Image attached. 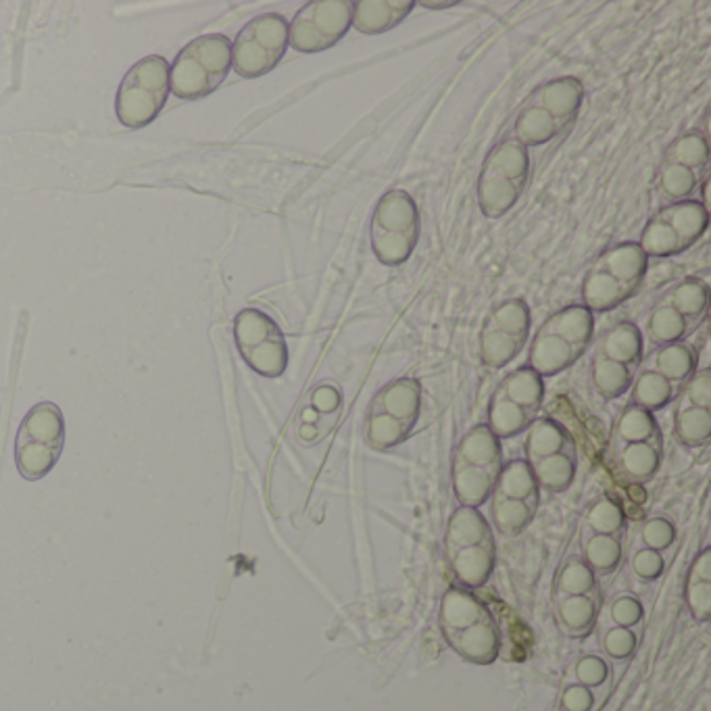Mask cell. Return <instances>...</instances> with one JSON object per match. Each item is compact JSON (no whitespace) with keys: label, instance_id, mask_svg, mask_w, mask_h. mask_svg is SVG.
I'll return each instance as SVG.
<instances>
[{"label":"cell","instance_id":"cell-44","mask_svg":"<svg viewBox=\"0 0 711 711\" xmlns=\"http://www.w3.org/2000/svg\"><path fill=\"white\" fill-rule=\"evenodd\" d=\"M635 647H637V637L632 635L630 628L618 626V628L609 630L605 637V651L616 660H624V657L632 655Z\"/></svg>","mask_w":711,"mask_h":711},{"label":"cell","instance_id":"cell-10","mask_svg":"<svg viewBox=\"0 0 711 711\" xmlns=\"http://www.w3.org/2000/svg\"><path fill=\"white\" fill-rule=\"evenodd\" d=\"M710 226V211L701 201L669 203L655 211L641 232L639 247L647 257H676L697 245Z\"/></svg>","mask_w":711,"mask_h":711},{"label":"cell","instance_id":"cell-21","mask_svg":"<svg viewBox=\"0 0 711 711\" xmlns=\"http://www.w3.org/2000/svg\"><path fill=\"white\" fill-rule=\"evenodd\" d=\"M449 642L461 657L474 664H490L499 655V632L493 619L481 621L459 632H447Z\"/></svg>","mask_w":711,"mask_h":711},{"label":"cell","instance_id":"cell-12","mask_svg":"<svg viewBox=\"0 0 711 711\" xmlns=\"http://www.w3.org/2000/svg\"><path fill=\"white\" fill-rule=\"evenodd\" d=\"M710 144L701 132H687L667 149L657 169V192L669 203L690 201L708 180Z\"/></svg>","mask_w":711,"mask_h":711},{"label":"cell","instance_id":"cell-11","mask_svg":"<svg viewBox=\"0 0 711 711\" xmlns=\"http://www.w3.org/2000/svg\"><path fill=\"white\" fill-rule=\"evenodd\" d=\"M288 50V22L280 13H263L247 23L232 43V68L247 80L277 68Z\"/></svg>","mask_w":711,"mask_h":711},{"label":"cell","instance_id":"cell-20","mask_svg":"<svg viewBox=\"0 0 711 711\" xmlns=\"http://www.w3.org/2000/svg\"><path fill=\"white\" fill-rule=\"evenodd\" d=\"M453 463L481 467V470H501L503 467L501 438L493 435L484 424L474 426L461 438Z\"/></svg>","mask_w":711,"mask_h":711},{"label":"cell","instance_id":"cell-16","mask_svg":"<svg viewBox=\"0 0 711 711\" xmlns=\"http://www.w3.org/2000/svg\"><path fill=\"white\" fill-rule=\"evenodd\" d=\"M422 410V387L415 378H399L380 390L369 407L371 413H382L392 422L405 426L410 432Z\"/></svg>","mask_w":711,"mask_h":711},{"label":"cell","instance_id":"cell-46","mask_svg":"<svg viewBox=\"0 0 711 711\" xmlns=\"http://www.w3.org/2000/svg\"><path fill=\"white\" fill-rule=\"evenodd\" d=\"M564 708L568 711H589L593 708V695L586 687H572L564 695Z\"/></svg>","mask_w":711,"mask_h":711},{"label":"cell","instance_id":"cell-23","mask_svg":"<svg viewBox=\"0 0 711 711\" xmlns=\"http://www.w3.org/2000/svg\"><path fill=\"white\" fill-rule=\"evenodd\" d=\"M447 545L451 550L467 549V547L495 549L490 526L476 507L461 505L453 511L447 528Z\"/></svg>","mask_w":711,"mask_h":711},{"label":"cell","instance_id":"cell-1","mask_svg":"<svg viewBox=\"0 0 711 711\" xmlns=\"http://www.w3.org/2000/svg\"><path fill=\"white\" fill-rule=\"evenodd\" d=\"M582 103L584 86L578 78H553L528 94L513 123V138L526 149L549 144L572 128Z\"/></svg>","mask_w":711,"mask_h":711},{"label":"cell","instance_id":"cell-7","mask_svg":"<svg viewBox=\"0 0 711 711\" xmlns=\"http://www.w3.org/2000/svg\"><path fill=\"white\" fill-rule=\"evenodd\" d=\"M171 92L169 61L161 55H149L123 75L117 96L115 115L130 130L151 126L159 117Z\"/></svg>","mask_w":711,"mask_h":711},{"label":"cell","instance_id":"cell-39","mask_svg":"<svg viewBox=\"0 0 711 711\" xmlns=\"http://www.w3.org/2000/svg\"><path fill=\"white\" fill-rule=\"evenodd\" d=\"M589 524L596 534L614 536L619 528L624 526V509L609 497H603L601 501L593 505L589 513Z\"/></svg>","mask_w":711,"mask_h":711},{"label":"cell","instance_id":"cell-33","mask_svg":"<svg viewBox=\"0 0 711 711\" xmlns=\"http://www.w3.org/2000/svg\"><path fill=\"white\" fill-rule=\"evenodd\" d=\"M532 467V474L538 482V486L561 493L570 488L573 478H576V453H559L550 458L538 459L534 463H528Z\"/></svg>","mask_w":711,"mask_h":711},{"label":"cell","instance_id":"cell-31","mask_svg":"<svg viewBox=\"0 0 711 711\" xmlns=\"http://www.w3.org/2000/svg\"><path fill=\"white\" fill-rule=\"evenodd\" d=\"M538 419V413L528 412L513 403H509L497 392L488 405V430L497 438H513L526 432L528 428Z\"/></svg>","mask_w":711,"mask_h":711},{"label":"cell","instance_id":"cell-27","mask_svg":"<svg viewBox=\"0 0 711 711\" xmlns=\"http://www.w3.org/2000/svg\"><path fill=\"white\" fill-rule=\"evenodd\" d=\"M501 470H481L453 463V490L461 505L481 507L495 490V482Z\"/></svg>","mask_w":711,"mask_h":711},{"label":"cell","instance_id":"cell-38","mask_svg":"<svg viewBox=\"0 0 711 711\" xmlns=\"http://www.w3.org/2000/svg\"><path fill=\"white\" fill-rule=\"evenodd\" d=\"M559 591L568 596H591L596 591L595 572L586 564H570L559 576Z\"/></svg>","mask_w":711,"mask_h":711},{"label":"cell","instance_id":"cell-22","mask_svg":"<svg viewBox=\"0 0 711 711\" xmlns=\"http://www.w3.org/2000/svg\"><path fill=\"white\" fill-rule=\"evenodd\" d=\"M596 355L639 371L642 364L641 328L632 321H619L603 336Z\"/></svg>","mask_w":711,"mask_h":711},{"label":"cell","instance_id":"cell-15","mask_svg":"<svg viewBox=\"0 0 711 711\" xmlns=\"http://www.w3.org/2000/svg\"><path fill=\"white\" fill-rule=\"evenodd\" d=\"M351 0H311L288 23V46L305 55L323 52L343 40L351 29Z\"/></svg>","mask_w":711,"mask_h":711},{"label":"cell","instance_id":"cell-45","mask_svg":"<svg viewBox=\"0 0 711 711\" xmlns=\"http://www.w3.org/2000/svg\"><path fill=\"white\" fill-rule=\"evenodd\" d=\"M612 618L621 628H630V626L639 624L642 619L641 601L635 596H619L618 601L612 605Z\"/></svg>","mask_w":711,"mask_h":711},{"label":"cell","instance_id":"cell-14","mask_svg":"<svg viewBox=\"0 0 711 711\" xmlns=\"http://www.w3.org/2000/svg\"><path fill=\"white\" fill-rule=\"evenodd\" d=\"M532 328V313L524 298H505L484 318L481 357L484 366H509L524 348Z\"/></svg>","mask_w":711,"mask_h":711},{"label":"cell","instance_id":"cell-30","mask_svg":"<svg viewBox=\"0 0 711 711\" xmlns=\"http://www.w3.org/2000/svg\"><path fill=\"white\" fill-rule=\"evenodd\" d=\"M495 549L493 547H467L451 555L453 572L459 582L467 589H481L495 570Z\"/></svg>","mask_w":711,"mask_h":711},{"label":"cell","instance_id":"cell-5","mask_svg":"<svg viewBox=\"0 0 711 711\" xmlns=\"http://www.w3.org/2000/svg\"><path fill=\"white\" fill-rule=\"evenodd\" d=\"M419 232V209L412 194L401 188L382 194L369 220V242L374 257L387 268L403 265L417 247Z\"/></svg>","mask_w":711,"mask_h":711},{"label":"cell","instance_id":"cell-6","mask_svg":"<svg viewBox=\"0 0 711 711\" xmlns=\"http://www.w3.org/2000/svg\"><path fill=\"white\" fill-rule=\"evenodd\" d=\"M232 69V43L224 34H205L183 46L169 68L171 92L199 100L217 91Z\"/></svg>","mask_w":711,"mask_h":711},{"label":"cell","instance_id":"cell-48","mask_svg":"<svg viewBox=\"0 0 711 711\" xmlns=\"http://www.w3.org/2000/svg\"><path fill=\"white\" fill-rule=\"evenodd\" d=\"M424 9H451V7H458L459 2L455 0H445V2H432V0H424L419 2Z\"/></svg>","mask_w":711,"mask_h":711},{"label":"cell","instance_id":"cell-35","mask_svg":"<svg viewBox=\"0 0 711 711\" xmlns=\"http://www.w3.org/2000/svg\"><path fill=\"white\" fill-rule=\"evenodd\" d=\"M534 511H536L534 503L495 497L493 520H495V526L499 528L505 536H513V534H520L532 522Z\"/></svg>","mask_w":711,"mask_h":711},{"label":"cell","instance_id":"cell-42","mask_svg":"<svg viewBox=\"0 0 711 711\" xmlns=\"http://www.w3.org/2000/svg\"><path fill=\"white\" fill-rule=\"evenodd\" d=\"M665 561L660 550L642 549L632 559V570L642 580H655L664 572Z\"/></svg>","mask_w":711,"mask_h":711},{"label":"cell","instance_id":"cell-8","mask_svg":"<svg viewBox=\"0 0 711 711\" xmlns=\"http://www.w3.org/2000/svg\"><path fill=\"white\" fill-rule=\"evenodd\" d=\"M710 307V286L703 277L688 275L655 300L647 318V339L655 346L683 343L703 321Z\"/></svg>","mask_w":711,"mask_h":711},{"label":"cell","instance_id":"cell-26","mask_svg":"<svg viewBox=\"0 0 711 711\" xmlns=\"http://www.w3.org/2000/svg\"><path fill=\"white\" fill-rule=\"evenodd\" d=\"M495 392L522 410L538 413L545 401V382L534 369L520 367L511 371Z\"/></svg>","mask_w":711,"mask_h":711},{"label":"cell","instance_id":"cell-17","mask_svg":"<svg viewBox=\"0 0 711 711\" xmlns=\"http://www.w3.org/2000/svg\"><path fill=\"white\" fill-rule=\"evenodd\" d=\"M415 9L413 0H362L353 2L351 27L357 32L376 36L390 32L405 22Z\"/></svg>","mask_w":711,"mask_h":711},{"label":"cell","instance_id":"cell-40","mask_svg":"<svg viewBox=\"0 0 711 711\" xmlns=\"http://www.w3.org/2000/svg\"><path fill=\"white\" fill-rule=\"evenodd\" d=\"M642 541H644V545L649 549L660 550L662 553V550L674 545V541H676V528H674V524L669 520H665V518H653V520H649L644 524V528H642Z\"/></svg>","mask_w":711,"mask_h":711},{"label":"cell","instance_id":"cell-24","mask_svg":"<svg viewBox=\"0 0 711 711\" xmlns=\"http://www.w3.org/2000/svg\"><path fill=\"white\" fill-rule=\"evenodd\" d=\"M490 618V612L481 601L463 589H451L440 603V621L447 632H459Z\"/></svg>","mask_w":711,"mask_h":711},{"label":"cell","instance_id":"cell-47","mask_svg":"<svg viewBox=\"0 0 711 711\" xmlns=\"http://www.w3.org/2000/svg\"><path fill=\"white\" fill-rule=\"evenodd\" d=\"M688 582H711V549H703L695 559Z\"/></svg>","mask_w":711,"mask_h":711},{"label":"cell","instance_id":"cell-34","mask_svg":"<svg viewBox=\"0 0 711 711\" xmlns=\"http://www.w3.org/2000/svg\"><path fill=\"white\" fill-rule=\"evenodd\" d=\"M662 430L653 417V413L637 407V405H626L616 419L614 426V440L618 442H635V440H653L660 438Z\"/></svg>","mask_w":711,"mask_h":711},{"label":"cell","instance_id":"cell-36","mask_svg":"<svg viewBox=\"0 0 711 711\" xmlns=\"http://www.w3.org/2000/svg\"><path fill=\"white\" fill-rule=\"evenodd\" d=\"M584 555L589 561V568L593 572L609 573L614 572L621 561V545L618 538L607 536V534H595L586 547Z\"/></svg>","mask_w":711,"mask_h":711},{"label":"cell","instance_id":"cell-9","mask_svg":"<svg viewBox=\"0 0 711 711\" xmlns=\"http://www.w3.org/2000/svg\"><path fill=\"white\" fill-rule=\"evenodd\" d=\"M66 447V419L59 405L45 401L25 413L15 436V463L25 481H43Z\"/></svg>","mask_w":711,"mask_h":711},{"label":"cell","instance_id":"cell-4","mask_svg":"<svg viewBox=\"0 0 711 711\" xmlns=\"http://www.w3.org/2000/svg\"><path fill=\"white\" fill-rule=\"evenodd\" d=\"M530 151L513 137L486 153L476 188L484 217L499 220L520 203L530 182Z\"/></svg>","mask_w":711,"mask_h":711},{"label":"cell","instance_id":"cell-3","mask_svg":"<svg viewBox=\"0 0 711 711\" xmlns=\"http://www.w3.org/2000/svg\"><path fill=\"white\" fill-rule=\"evenodd\" d=\"M595 332V313L584 305H570L555 311L545 321L530 346V369L541 378L555 376L573 366L589 344Z\"/></svg>","mask_w":711,"mask_h":711},{"label":"cell","instance_id":"cell-29","mask_svg":"<svg viewBox=\"0 0 711 711\" xmlns=\"http://www.w3.org/2000/svg\"><path fill=\"white\" fill-rule=\"evenodd\" d=\"M674 435L690 449L708 445L711 438L710 407H701L680 396L678 410L674 415Z\"/></svg>","mask_w":711,"mask_h":711},{"label":"cell","instance_id":"cell-32","mask_svg":"<svg viewBox=\"0 0 711 711\" xmlns=\"http://www.w3.org/2000/svg\"><path fill=\"white\" fill-rule=\"evenodd\" d=\"M637 374L639 371H635L630 367L619 366L616 362H609V359H605L601 355H595L593 367H591L593 387L607 401L618 399L621 394H626L628 389H632V382H635Z\"/></svg>","mask_w":711,"mask_h":711},{"label":"cell","instance_id":"cell-43","mask_svg":"<svg viewBox=\"0 0 711 711\" xmlns=\"http://www.w3.org/2000/svg\"><path fill=\"white\" fill-rule=\"evenodd\" d=\"M576 676L584 687H599L607 680V665L601 657L586 655L576 665Z\"/></svg>","mask_w":711,"mask_h":711},{"label":"cell","instance_id":"cell-37","mask_svg":"<svg viewBox=\"0 0 711 711\" xmlns=\"http://www.w3.org/2000/svg\"><path fill=\"white\" fill-rule=\"evenodd\" d=\"M596 605L591 596H566L559 605V618L572 632H586L595 621Z\"/></svg>","mask_w":711,"mask_h":711},{"label":"cell","instance_id":"cell-25","mask_svg":"<svg viewBox=\"0 0 711 711\" xmlns=\"http://www.w3.org/2000/svg\"><path fill=\"white\" fill-rule=\"evenodd\" d=\"M559 453H576L572 436L566 432L561 424L555 419L543 417L536 419L530 428L526 436V455L528 463H534L538 459L559 455Z\"/></svg>","mask_w":711,"mask_h":711},{"label":"cell","instance_id":"cell-18","mask_svg":"<svg viewBox=\"0 0 711 711\" xmlns=\"http://www.w3.org/2000/svg\"><path fill=\"white\" fill-rule=\"evenodd\" d=\"M642 367L660 374L665 382L678 390L687 387L697 371V351L692 344L674 343L657 346V351L642 364Z\"/></svg>","mask_w":711,"mask_h":711},{"label":"cell","instance_id":"cell-41","mask_svg":"<svg viewBox=\"0 0 711 711\" xmlns=\"http://www.w3.org/2000/svg\"><path fill=\"white\" fill-rule=\"evenodd\" d=\"M687 605L697 621L711 616V582H688Z\"/></svg>","mask_w":711,"mask_h":711},{"label":"cell","instance_id":"cell-19","mask_svg":"<svg viewBox=\"0 0 711 711\" xmlns=\"http://www.w3.org/2000/svg\"><path fill=\"white\" fill-rule=\"evenodd\" d=\"M614 451L621 470L632 481H651L664 458V438L653 440H635V442H618L614 440Z\"/></svg>","mask_w":711,"mask_h":711},{"label":"cell","instance_id":"cell-28","mask_svg":"<svg viewBox=\"0 0 711 711\" xmlns=\"http://www.w3.org/2000/svg\"><path fill=\"white\" fill-rule=\"evenodd\" d=\"M495 497L538 503V482L526 459H513L505 463L495 482Z\"/></svg>","mask_w":711,"mask_h":711},{"label":"cell","instance_id":"cell-2","mask_svg":"<svg viewBox=\"0 0 711 711\" xmlns=\"http://www.w3.org/2000/svg\"><path fill=\"white\" fill-rule=\"evenodd\" d=\"M649 272V257L639 242H618L596 257L582 280V305L607 313L635 297Z\"/></svg>","mask_w":711,"mask_h":711},{"label":"cell","instance_id":"cell-13","mask_svg":"<svg viewBox=\"0 0 711 711\" xmlns=\"http://www.w3.org/2000/svg\"><path fill=\"white\" fill-rule=\"evenodd\" d=\"M234 341L240 357L263 378H280L288 367L284 332L261 309H242L234 318Z\"/></svg>","mask_w":711,"mask_h":711}]
</instances>
